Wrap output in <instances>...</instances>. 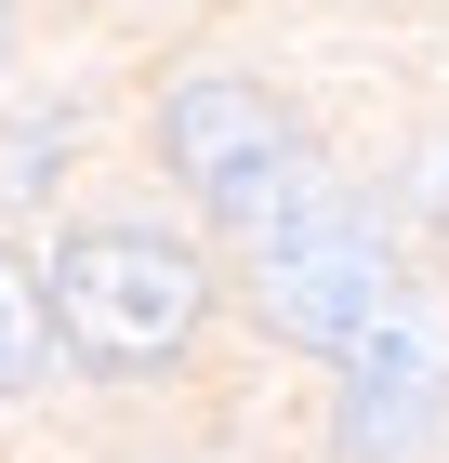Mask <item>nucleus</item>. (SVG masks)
I'll return each mask as SVG.
<instances>
[{
  "instance_id": "0eeeda50",
  "label": "nucleus",
  "mask_w": 449,
  "mask_h": 463,
  "mask_svg": "<svg viewBox=\"0 0 449 463\" xmlns=\"http://www.w3.org/2000/svg\"><path fill=\"white\" fill-rule=\"evenodd\" d=\"M0 53H14V0H0Z\"/></svg>"
},
{
  "instance_id": "423d86ee",
  "label": "nucleus",
  "mask_w": 449,
  "mask_h": 463,
  "mask_svg": "<svg viewBox=\"0 0 449 463\" xmlns=\"http://www.w3.org/2000/svg\"><path fill=\"white\" fill-rule=\"evenodd\" d=\"M67 146H80V119H67V107H27V119H0V213H27L40 185L67 173Z\"/></svg>"
},
{
  "instance_id": "7ed1b4c3",
  "label": "nucleus",
  "mask_w": 449,
  "mask_h": 463,
  "mask_svg": "<svg viewBox=\"0 0 449 463\" xmlns=\"http://www.w3.org/2000/svg\"><path fill=\"white\" fill-rule=\"evenodd\" d=\"M251 291H265V318L304 357H344L357 331H383L397 305H410V265H397V239L331 185V199H304V213L251 251Z\"/></svg>"
},
{
  "instance_id": "f03ea898",
  "label": "nucleus",
  "mask_w": 449,
  "mask_h": 463,
  "mask_svg": "<svg viewBox=\"0 0 449 463\" xmlns=\"http://www.w3.org/2000/svg\"><path fill=\"white\" fill-rule=\"evenodd\" d=\"M159 159L185 173V199H199L239 251H265L304 199H331L304 119L277 107L265 80H173V93H159Z\"/></svg>"
},
{
  "instance_id": "f257e3e1",
  "label": "nucleus",
  "mask_w": 449,
  "mask_h": 463,
  "mask_svg": "<svg viewBox=\"0 0 449 463\" xmlns=\"http://www.w3.org/2000/svg\"><path fill=\"white\" fill-rule=\"evenodd\" d=\"M53 345L93 371V384H159L211 318V265L159 225H80L53 239Z\"/></svg>"
},
{
  "instance_id": "39448f33",
  "label": "nucleus",
  "mask_w": 449,
  "mask_h": 463,
  "mask_svg": "<svg viewBox=\"0 0 449 463\" xmlns=\"http://www.w3.org/2000/svg\"><path fill=\"white\" fill-rule=\"evenodd\" d=\"M53 357H67V345H53V291H40L27 265L0 251V397H14V384H40Z\"/></svg>"
},
{
  "instance_id": "20e7f679",
  "label": "nucleus",
  "mask_w": 449,
  "mask_h": 463,
  "mask_svg": "<svg viewBox=\"0 0 449 463\" xmlns=\"http://www.w3.org/2000/svg\"><path fill=\"white\" fill-rule=\"evenodd\" d=\"M331 384H344V463H397V450H423V424H436V397H449V345H436V318H423V291L397 305L383 331H357L344 357H331Z\"/></svg>"
}]
</instances>
